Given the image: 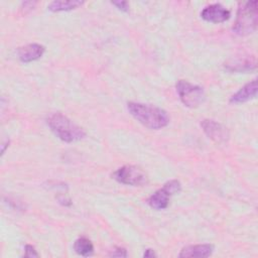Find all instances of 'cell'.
<instances>
[{"mask_svg":"<svg viewBox=\"0 0 258 258\" xmlns=\"http://www.w3.org/2000/svg\"><path fill=\"white\" fill-rule=\"evenodd\" d=\"M129 113L143 126L149 129H161L168 125L169 116L167 112L159 107L148 104L129 102L127 104Z\"/></svg>","mask_w":258,"mask_h":258,"instance_id":"obj_1","label":"cell"},{"mask_svg":"<svg viewBox=\"0 0 258 258\" xmlns=\"http://www.w3.org/2000/svg\"><path fill=\"white\" fill-rule=\"evenodd\" d=\"M46 122L54 135L64 142H75L86 136V132L82 127L75 124L61 113H53L49 115Z\"/></svg>","mask_w":258,"mask_h":258,"instance_id":"obj_2","label":"cell"},{"mask_svg":"<svg viewBox=\"0 0 258 258\" xmlns=\"http://www.w3.org/2000/svg\"><path fill=\"white\" fill-rule=\"evenodd\" d=\"M258 24V2L256 0L241 2L238 7L236 21L233 31L240 35H248L257 29Z\"/></svg>","mask_w":258,"mask_h":258,"instance_id":"obj_3","label":"cell"},{"mask_svg":"<svg viewBox=\"0 0 258 258\" xmlns=\"http://www.w3.org/2000/svg\"><path fill=\"white\" fill-rule=\"evenodd\" d=\"M175 88L180 101L184 106L188 108H197L206 100L204 89L198 85L190 84L187 81H177Z\"/></svg>","mask_w":258,"mask_h":258,"instance_id":"obj_4","label":"cell"},{"mask_svg":"<svg viewBox=\"0 0 258 258\" xmlns=\"http://www.w3.org/2000/svg\"><path fill=\"white\" fill-rule=\"evenodd\" d=\"M181 189V184L177 179H171L163 184V186L157 189L148 199V205L157 211L164 210L168 207L169 199L174 194H177Z\"/></svg>","mask_w":258,"mask_h":258,"instance_id":"obj_5","label":"cell"},{"mask_svg":"<svg viewBox=\"0 0 258 258\" xmlns=\"http://www.w3.org/2000/svg\"><path fill=\"white\" fill-rule=\"evenodd\" d=\"M112 176L120 183L133 186H141L148 181L146 173L135 165H124L114 171Z\"/></svg>","mask_w":258,"mask_h":258,"instance_id":"obj_6","label":"cell"},{"mask_svg":"<svg viewBox=\"0 0 258 258\" xmlns=\"http://www.w3.org/2000/svg\"><path fill=\"white\" fill-rule=\"evenodd\" d=\"M201 126L205 134L214 142L219 144L228 142L230 138V133L228 128L223 124L212 119H204L201 122Z\"/></svg>","mask_w":258,"mask_h":258,"instance_id":"obj_7","label":"cell"},{"mask_svg":"<svg viewBox=\"0 0 258 258\" xmlns=\"http://www.w3.org/2000/svg\"><path fill=\"white\" fill-rule=\"evenodd\" d=\"M231 16L230 11L221 5L220 3H214L206 6L202 12L201 17L209 22L213 23H221L228 20Z\"/></svg>","mask_w":258,"mask_h":258,"instance_id":"obj_8","label":"cell"},{"mask_svg":"<svg viewBox=\"0 0 258 258\" xmlns=\"http://www.w3.org/2000/svg\"><path fill=\"white\" fill-rule=\"evenodd\" d=\"M44 50V46L39 43H29L18 49V57L22 62H30L41 57Z\"/></svg>","mask_w":258,"mask_h":258,"instance_id":"obj_9","label":"cell"},{"mask_svg":"<svg viewBox=\"0 0 258 258\" xmlns=\"http://www.w3.org/2000/svg\"><path fill=\"white\" fill-rule=\"evenodd\" d=\"M257 95V81L253 80L244 85L238 92H236L230 99L232 104L245 103L251 99H254Z\"/></svg>","mask_w":258,"mask_h":258,"instance_id":"obj_10","label":"cell"},{"mask_svg":"<svg viewBox=\"0 0 258 258\" xmlns=\"http://www.w3.org/2000/svg\"><path fill=\"white\" fill-rule=\"evenodd\" d=\"M214 251V246L212 244H198L189 245L181 249L178 254L179 257H209Z\"/></svg>","mask_w":258,"mask_h":258,"instance_id":"obj_11","label":"cell"},{"mask_svg":"<svg viewBox=\"0 0 258 258\" xmlns=\"http://www.w3.org/2000/svg\"><path fill=\"white\" fill-rule=\"evenodd\" d=\"M225 68L230 72H249L256 69V59L254 56L233 59L225 64Z\"/></svg>","mask_w":258,"mask_h":258,"instance_id":"obj_12","label":"cell"},{"mask_svg":"<svg viewBox=\"0 0 258 258\" xmlns=\"http://www.w3.org/2000/svg\"><path fill=\"white\" fill-rule=\"evenodd\" d=\"M83 4H84V1H80V0H56V1L50 2L47 8L49 11H52V12L70 11L82 6Z\"/></svg>","mask_w":258,"mask_h":258,"instance_id":"obj_13","label":"cell"},{"mask_svg":"<svg viewBox=\"0 0 258 258\" xmlns=\"http://www.w3.org/2000/svg\"><path fill=\"white\" fill-rule=\"evenodd\" d=\"M74 249L79 255L86 257V256H90L93 254L94 245L91 242V240H89L88 238L81 237L75 241Z\"/></svg>","mask_w":258,"mask_h":258,"instance_id":"obj_14","label":"cell"},{"mask_svg":"<svg viewBox=\"0 0 258 258\" xmlns=\"http://www.w3.org/2000/svg\"><path fill=\"white\" fill-rule=\"evenodd\" d=\"M38 253L32 245H26L24 250V257H38Z\"/></svg>","mask_w":258,"mask_h":258,"instance_id":"obj_15","label":"cell"},{"mask_svg":"<svg viewBox=\"0 0 258 258\" xmlns=\"http://www.w3.org/2000/svg\"><path fill=\"white\" fill-rule=\"evenodd\" d=\"M111 3L121 11H125V12L129 11V3L127 1H112Z\"/></svg>","mask_w":258,"mask_h":258,"instance_id":"obj_16","label":"cell"},{"mask_svg":"<svg viewBox=\"0 0 258 258\" xmlns=\"http://www.w3.org/2000/svg\"><path fill=\"white\" fill-rule=\"evenodd\" d=\"M109 255H110V256H113V257H127L128 254H127L126 249L118 247V248H116L115 250H113Z\"/></svg>","mask_w":258,"mask_h":258,"instance_id":"obj_17","label":"cell"},{"mask_svg":"<svg viewBox=\"0 0 258 258\" xmlns=\"http://www.w3.org/2000/svg\"><path fill=\"white\" fill-rule=\"evenodd\" d=\"M143 256L144 257H155L156 254H155V252L152 249H146L144 254H143Z\"/></svg>","mask_w":258,"mask_h":258,"instance_id":"obj_18","label":"cell"}]
</instances>
